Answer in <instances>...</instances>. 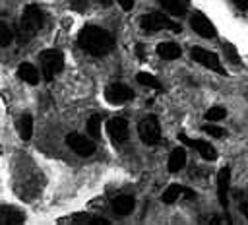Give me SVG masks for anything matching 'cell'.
<instances>
[{
  "instance_id": "cell-1",
  "label": "cell",
  "mask_w": 248,
  "mask_h": 225,
  "mask_svg": "<svg viewBox=\"0 0 248 225\" xmlns=\"http://www.w3.org/2000/svg\"><path fill=\"white\" fill-rule=\"evenodd\" d=\"M78 43L85 52H89L93 56H105V54H108L112 50L114 37L103 27L85 25L78 35Z\"/></svg>"
},
{
  "instance_id": "cell-2",
  "label": "cell",
  "mask_w": 248,
  "mask_h": 225,
  "mask_svg": "<svg viewBox=\"0 0 248 225\" xmlns=\"http://www.w3.org/2000/svg\"><path fill=\"white\" fill-rule=\"evenodd\" d=\"M43 21H45V16H43L41 8L35 6V4L27 6V8L23 10V14H21L19 27H17V31H16L17 43H19V45H25L31 37H35V35L41 31Z\"/></svg>"
},
{
  "instance_id": "cell-3",
  "label": "cell",
  "mask_w": 248,
  "mask_h": 225,
  "mask_svg": "<svg viewBox=\"0 0 248 225\" xmlns=\"http://www.w3.org/2000/svg\"><path fill=\"white\" fill-rule=\"evenodd\" d=\"M41 60V72L45 76L46 81H50L62 68H64V54L56 48H46L39 54Z\"/></svg>"
},
{
  "instance_id": "cell-4",
  "label": "cell",
  "mask_w": 248,
  "mask_h": 225,
  "mask_svg": "<svg viewBox=\"0 0 248 225\" xmlns=\"http://www.w3.org/2000/svg\"><path fill=\"white\" fill-rule=\"evenodd\" d=\"M138 134L145 145H157L161 140V124L155 114H147L138 124Z\"/></svg>"
},
{
  "instance_id": "cell-5",
  "label": "cell",
  "mask_w": 248,
  "mask_h": 225,
  "mask_svg": "<svg viewBox=\"0 0 248 225\" xmlns=\"http://www.w3.org/2000/svg\"><path fill=\"white\" fill-rule=\"evenodd\" d=\"M140 23H141L143 31H147V33H151V31H161V29H172V31H176V33L180 31V25H178V23H174L169 16L159 14V12H151V14L141 16Z\"/></svg>"
},
{
  "instance_id": "cell-6",
  "label": "cell",
  "mask_w": 248,
  "mask_h": 225,
  "mask_svg": "<svg viewBox=\"0 0 248 225\" xmlns=\"http://www.w3.org/2000/svg\"><path fill=\"white\" fill-rule=\"evenodd\" d=\"M190 56L194 58V62L205 66L207 70H213V72H217V74H221V76H227V72H225L223 64L219 62L217 54H213V52H209V50H205V48H202V47H194V48L190 50Z\"/></svg>"
},
{
  "instance_id": "cell-7",
  "label": "cell",
  "mask_w": 248,
  "mask_h": 225,
  "mask_svg": "<svg viewBox=\"0 0 248 225\" xmlns=\"http://www.w3.org/2000/svg\"><path fill=\"white\" fill-rule=\"evenodd\" d=\"M66 144H68V147H70L72 151H76V153L81 155V157H87V155H91V153L95 151L93 140L87 138V136H81V134H78V132L68 134V136H66Z\"/></svg>"
},
{
  "instance_id": "cell-8",
  "label": "cell",
  "mask_w": 248,
  "mask_h": 225,
  "mask_svg": "<svg viewBox=\"0 0 248 225\" xmlns=\"http://www.w3.org/2000/svg\"><path fill=\"white\" fill-rule=\"evenodd\" d=\"M178 140H180L186 147L196 149L205 161H215V159H217V151H215V147H213L211 144H207V142H203V140H192V138H188L184 132L178 134Z\"/></svg>"
},
{
  "instance_id": "cell-9",
  "label": "cell",
  "mask_w": 248,
  "mask_h": 225,
  "mask_svg": "<svg viewBox=\"0 0 248 225\" xmlns=\"http://www.w3.org/2000/svg\"><path fill=\"white\" fill-rule=\"evenodd\" d=\"M105 99L112 105H122L130 99H134V91L126 83H110L105 89Z\"/></svg>"
},
{
  "instance_id": "cell-10",
  "label": "cell",
  "mask_w": 248,
  "mask_h": 225,
  "mask_svg": "<svg viewBox=\"0 0 248 225\" xmlns=\"http://www.w3.org/2000/svg\"><path fill=\"white\" fill-rule=\"evenodd\" d=\"M190 27L194 29V33H198L203 39H213L215 37V25L209 21V17L202 12H196L190 17Z\"/></svg>"
},
{
  "instance_id": "cell-11",
  "label": "cell",
  "mask_w": 248,
  "mask_h": 225,
  "mask_svg": "<svg viewBox=\"0 0 248 225\" xmlns=\"http://www.w3.org/2000/svg\"><path fill=\"white\" fill-rule=\"evenodd\" d=\"M107 132L114 144H122L128 140V120L124 116H114L107 122Z\"/></svg>"
},
{
  "instance_id": "cell-12",
  "label": "cell",
  "mask_w": 248,
  "mask_h": 225,
  "mask_svg": "<svg viewBox=\"0 0 248 225\" xmlns=\"http://www.w3.org/2000/svg\"><path fill=\"white\" fill-rule=\"evenodd\" d=\"M229 186H231V167H223L217 173V196H219V204L225 209L229 208Z\"/></svg>"
},
{
  "instance_id": "cell-13",
  "label": "cell",
  "mask_w": 248,
  "mask_h": 225,
  "mask_svg": "<svg viewBox=\"0 0 248 225\" xmlns=\"http://www.w3.org/2000/svg\"><path fill=\"white\" fill-rule=\"evenodd\" d=\"M134 208H136V200H134V196H130V194H118V196L112 200V209H114V213H118V215H128V213H132Z\"/></svg>"
},
{
  "instance_id": "cell-14",
  "label": "cell",
  "mask_w": 248,
  "mask_h": 225,
  "mask_svg": "<svg viewBox=\"0 0 248 225\" xmlns=\"http://www.w3.org/2000/svg\"><path fill=\"white\" fill-rule=\"evenodd\" d=\"M17 76H19L21 81H25V83H29V85H37L39 80H41L39 70H37L33 64H29V62L19 64V68H17Z\"/></svg>"
},
{
  "instance_id": "cell-15",
  "label": "cell",
  "mask_w": 248,
  "mask_h": 225,
  "mask_svg": "<svg viewBox=\"0 0 248 225\" xmlns=\"http://www.w3.org/2000/svg\"><path fill=\"white\" fill-rule=\"evenodd\" d=\"M186 165V149L184 147H174L169 155V163H167V169L170 173H178L182 167Z\"/></svg>"
},
{
  "instance_id": "cell-16",
  "label": "cell",
  "mask_w": 248,
  "mask_h": 225,
  "mask_svg": "<svg viewBox=\"0 0 248 225\" xmlns=\"http://www.w3.org/2000/svg\"><path fill=\"white\" fill-rule=\"evenodd\" d=\"M180 47L172 41H165V43H159L157 45V54L163 58V60H176L180 56Z\"/></svg>"
},
{
  "instance_id": "cell-17",
  "label": "cell",
  "mask_w": 248,
  "mask_h": 225,
  "mask_svg": "<svg viewBox=\"0 0 248 225\" xmlns=\"http://www.w3.org/2000/svg\"><path fill=\"white\" fill-rule=\"evenodd\" d=\"M159 2L172 16H182L190 6V0H159Z\"/></svg>"
},
{
  "instance_id": "cell-18",
  "label": "cell",
  "mask_w": 248,
  "mask_h": 225,
  "mask_svg": "<svg viewBox=\"0 0 248 225\" xmlns=\"http://www.w3.org/2000/svg\"><path fill=\"white\" fill-rule=\"evenodd\" d=\"M17 130H19V136L23 142L31 140L33 136V116L31 114H21L19 122H17Z\"/></svg>"
},
{
  "instance_id": "cell-19",
  "label": "cell",
  "mask_w": 248,
  "mask_h": 225,
  "mask_svg": "<svg viewBox=\"0 0 248 225\" xmlns=\"http://www.w3.org/2000/svg\"><path fill=\"white\" fill-rule=\"evenodd\" d=\"M182 194H186V188H184V186H180V184H170V186L165 188V192L161 194V200H163L165 204H172V202H176V198H180Z\"/></svg>"
},
{
  "instance_id": "cell-20",
  "label": "cell",
  "mask_w": 248,
  "mask_h": 225,
  "mask_svg": "<svg viewBox=\"0 0 248 225\" xmlns=\"http://www.w3.org/2000/svg\"><path fill=\"white\" fill-rule=\"evenodd\" d=\"M136 80H138V83H141V85H147V87H153V89H161V83H159V80H157L153 74L138 72Z\"/></svg>"
},
{
  "instance_id": "cell-21",
  "label": "cell",
  "mask_w": 248,
  "mask_h": 225,
  "mask_svg": "<svg viewBox=\"0 0 248 225\" xmlns=\"http://www.w3.org/2000/svg\"><path fill=\"white\" fill-rule=\"evenodd\" d=\"M87 134L91 138H101V116L99 114H91L87 118Z\"/></svg>"
},
{
  "instance_id": "cell-22",
  "label": "cell",
  "mask_w": 248,
  "mask_h": 225,
  "mask_svg": "<svg viewBox=\"0 0 248 225\" xmlns=\"http://www.w3.org/2000/svg\"><path fill=\"white\" fill-rule=\"evenodd\" d=\"M225 116H227V109H225V107H219V105H215V107L207 109V112H205V120H209V122L223 120Z\"/></svg>"
},
{
  "instance_id": "cell-23",
  "label": "cell",
  "mask_w": 248,
  "mask_h": 225,
  "mask_svg": "<svg viewBox=\"0 0 248 225\" xmlns=\"http://www.w3.org/2000/svg\"><path fill=\"white\" fill-rule=\"evenodd\" d=\"M12 41H14V33H12V29L2 21V23H0V43H2V47H8Z\"/></svg>"
},
{
  "instance_id": "cell-24",
  "label": "cell",
  "mask_w": 248,
  "mask_h": 225,
  "mask_svg": "<svg viewBox=\"0 0 248 225\" xmlns=\"http://www.w3.org/2000/svg\"><path fill=\"white\" fill-rule=\"evenodd\" d=\"M203 132H205V134H209V136H213V138H223V136L227 134V132H225L221 126H217L215 122L205 124V126H203Z\"/></svg>"
},
{
  "instance_id": "cell-25",
  "label": "cell",
  "mask_w": 248,
  "mask_h": 225,
  "mask_svg": "<svg viewBox=\"0 0 248 225\" xmlns=\"http://www.w3.org/2000/svg\"><path fill=\"white\" fill-rule=\"evenodd\" d=\"M223 48H225V52H227V56L232 60V62H240V56H238V52H236V48H234V45L232 43H229V41H225L223 43Z\"/></svg>"
},
{
  "instance_id": "cell-26",
  "label": "cell",
  "mask_w": 248,
  "mask_h": 225,
  "mask_svg": "<svg viewBox=\"0 0 248 225\" xmlns=\"http://www.w3.org/2000/svg\"><path fill=\"white\" fill-rule=\"evenodd\" d=\"M238 10H242V12H248V0H231Z\"/></svg>"
},
{
  "instance_id": "cell-27",
  "label": "cell",
  "mask_w": 248,
  "mask_h": 225,
  "mask_svg": "<svg viewBox=\"0 0 248 225\" xmlns=\"http://www.w3.org/2000/svg\"><path fill=\"white\" fill-rule=\"evenodd\" d=\"M118 4H120L122 10H126V12H130V10L134 8V0H118Z\"/></svg>"
},
{
  "instance_id": "cell-28",
  "label": "cell",
  "mask_w": 248,
  "mask_h": 225,
  "mask_svg": "<svg viewBox=\"0 0 248 225\" xmlns=\"http://www.w3.org/2000/svg\"><path fill=\"white\" fill-rule=\"evenodd\" d=\"M72 6L76 10H85V0H72Z\"/></svg>"
},
{
  "instance_id": "cell-29",
  "label": "cell",
  "mask_w": 248,
  "mask_h": 225,
  "mask_svg": "<svg viewBox=\"0 0 248 225\" xmlns=\"http://www.w3.org/2000/svg\"><path fill=\"white\" fill-rule=\"evenodd\" d=\"M136 54H138V58H140V60H143V58H145V52H143V47H141V45H138V47H136Z\"/></svg>"
},
{
  "instance_id": "cell-30",
  "label": "cell",
  "mask_w": 248,
  "mask_h": 225,
  "mask_svg": "<svg viewBox=\"0 0 248 225\" xmlns=\"http://www.w3.org/2000/svg\"><path fill=\"white\" fill-rule=\"evenodd\" d=\"M240 213L248 219V202H242V204H240Z\"/></svg>"
},
{
  "instance_id": "cell-31",
  "label": "cell",
  "mask_w": 248,
  "mask_h": 225,
  "mask_svg": "<svg viewBox=\"0 0 248 225\" xmlns=\"http://www.w3.org/2000/svg\"><path fill=\"white\" fill-rule=\"evenodd\" d=\"M97 2H101L103 6H110V0H97Z\"/></svg>"
}]
</instances>
